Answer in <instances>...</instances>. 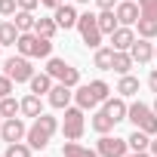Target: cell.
<instances>
[{"label": "cell", "mask_w": 157, "mask_h": 157, "mask_svg": "<svg viewBox=\"0 0 157 157\" xmlns=\"http://www.w3.org/2000/svg\"><path fill=\"white\" fill-rule=\"evenodd\" d=\"M16 49L22 56H28V59H49L52 56V40L49 37H40L37 31H25V34H19Z\"/></svg>", "instance_id": "1"}, {"label": "cell", "mask_w": 157, "mask_h": 157, "mask_svg": "<svg viewBox=\"0 0 157 157\" xmlns=\"http://www.w3.org/2000/svg\"><path fill=\"white\" fill-rule=\"evenodd\" d=\"M59 129V120L56 117H49V114H40V117H34V123L28 126V145L34 148V151H43L46 145H49V139H52V132Z\"/></svg>", "instance_id": "2"}, {"label": "cell", "mask_w": 157, "mask_h": 157, "mask_svg": "<svg viewBox=\"0 0 157 157\" xmlns=\"http://www.w3.org/2000/svg\"><path fill=\"white\" fill-rule=\"evenodd\" d=\"M108 93H111V86H108L105 80H90V83H83V86H77L74 99H77V105L86 111V108H99V105L108 99Z\"/></svg>", "instance_id": "3"}, {"label": "cell", "mask_w": 157, "mask_h": 157, "mask_svg": "<svg viewBox=\"0 0 157 157\" xmlns=\"http://www.w3.org/2000/svg\"><path fill=\"white\" fill-rule=\"evenodd\" d=\"M126 120H132V126L142 129V132H148V136L157 132V114H154V108H148L145 102H132L129 111H126Z\"/></svg>", "instance_id": "4"}, {"label": "cell", "mask_w": 157, "mask_h": 157, "mask_svg": "<svg viewBox=\"0 0 157 157\" xmlns=\"http://www.w3.org/2000/svg\"><path fill=\"white\" fill-rule=\"evenodd\" d=\"M46 74L52 77L56 83H65V86H71V90L80 83V71H77L74 65H68L65 59H52V56H49V62H46Z\"/></svg>", "instance_id": "5"}, {"label": "cell", "mask_w": 157, "mask_h": 157, "mask_svg": "<svg viewBox=\"0 0 157 157\" xmlns=\"http://www.w3.org/2000/svg\"><path fill=\"white\" fill-rule=\"evenodd\" d=\"M77 31H80V37H83V43L90 49H99L102 46V28H99V19L93 13H83L80 19H77Z\"/></svg>", "instance_id": "6"}, {"label": "cell", "mask_w": 157, "mask_h": 157, "mask_svg": "<svg viewBox=\"0 0 157 157\" xmlns=\"http://www.w3.org/2000/svg\"><path fill=\"white\" fill-rule=\"evenodd\" d=\"M62 132H65V139L68 142H77L83 136V108L77 105V108H65V123H62Z\"/></svg>", "instance_id": "7"}, {"label": "cell", "mask_w": 157, "mask_h": 157, "mask_svg": "<svg viewBox=\"0 0 157 157\" xmlns=\"http://www.w3.org/2000/svg\"><path fill=\"white\" fill-rule=\"evenodd\" d=\"M6 74L13 77L16 83H28L31 77H34V65H31V59L28 56H13V59H6Z\"/></svg>", "instance_id": "8"}, {"label": "cell", "mask_w": 157, "mask_h": 157, "mask_svg": "<svg viewBox=\"0 0 157 157\" xmlns=\"http://www.w3.org/2000/svg\"><path fill=\"white\" fill-rule=\"evenodd\" d=\"M96 151H99V157H126V151H129V142L126 139H117V136H102L99 139V145H96Z\"/></svg>", "instance_id": "9"}, {"label": "cell", "mask_w": 157, "mask_h": 157, "mask_svg": "<svg viewBox=\"0 0 157 157\" xmlns=\"http://www.w3.org/2000/svg\"><path fill=\"white\" fill-rule=\"evenodd\" d=\"M0 136H3L6 145H13V142H22V139L28 136V126L22 123V117H6V120H3V129H0Z\"/></svg>", "instance_id": "10"}, {"label": "cell", "mask_w": 157, "mask_h": 157, "mask_svg": "<svg viewBox=\"0 0 157 157\" xmlns=\"http://www.w3.org/2000/svg\"><path fill=\"white\" fill-rule=\"evenodd\" d=\"M129 56H132V62L148 65V62L154 59V43H151L148 37H136V43L129 46Z\"/></svg>", "instance_id": "11"}, {"label": "cell", "mask_w": 157, "mask_h": 157, "mask_svg": "<svg viewBox=\"0 0 157 157\" xmlns=\"http://www.w3.org/2000/svg\"><path fill=\"white\" fill-rule=\"evenodd\" d=\"M114 13H117V22H120V25H136V22L142 19V10L132 3V0H123V3H117Z\"/></svg>", "instance_id": "12"}, {"label": "cell", "mask_w": 157, "mask_h": 157, "mask_svg": "<svg viewBox=\"0 0 157 157\" xmlns=\"http://www.w3.org/2000/svg\"><path fill=\"white\" fill-rule=\"evenodd\" d=\"M136 43V31L129 28V25H120L114 34H111V46L114 49H120V52H129V46Z\"/></svg>", "instance_id": "13"}, {"label": "cell", "mask_w": 157, "mask_h": 157, "mask_svg": "<svg viewBox=\"0 0 157 157\" xmlns=\"http://www.w3.org/2000/svg\"><path fill=\"white\" fill-rule=\"evenodd\" d=\"M52 19H56V25L59 28H77V19H80V16H77V10L74 6H68V3H62L59 10H52Z\"/></svg>", "instance_id": "14"}, {"label": "cell", "mask_w": 157, "mask_h": 157, "mask_svg": "<svg viewBox=\"0 0 157 157\" xmlns=\"http://www.w3.org/2000/svg\"><path fill=\"white\" fill-rule=\"evenodd\" d=\"M71 86H65V83H56L52 90H49V105L52 108H68L71 105Z\"/></svg>", "instance_id": "15"}, {"label": "cell", "mask_w": 157, "mask_h": 157, "mask_svg": "<svg viewBox=\"0 0 157 157\" xmlns=\"http://www.w3.org/2000/svg\"><path fill=\"white\" fill-rule=\"evenodd\" d=\"M102 108L114 117V123H120V120H126V111H129V105L123 102V96H117V99H105L102 102Z\"/></svg>", "instance_id": "16"}, {"label": "cell", "mask_w": 157, "mask_h": 157, "mask_svg": "<svg viewBox=\"0 0 157 157\" xmlns=\"http://www.w3.org/2000/svg\"><path fill=\"white\" fill-rule=\"evenodd\" d=\"M96 19H99V28H102V34H108V37H111V34L120 28V22H117V13H114V10H102Z\"/></svg>", "instance_id": "17"}, {"label": "cell", "mask_w": 157, "mask_h": 157, "mask_svg": "<svg viewBox=\"0 0 157 157\" xmlns=\"http://www.w3.org/2000/svg\"><path fill=\"white\" fill-rule=\"evenodd\" d=\"M93 129H96L99 136L111 132V129H114V117H111L105 108H99V111H96V117H93Z\"/></svg>", "instance_id": "18"}, {"label": "cell", "mask_w": 157, "mask_h": 157, "mask_svg": "<svg viewBox=\"0 0 157 157\" xmlns=\"http://www.w3.org/2000/svg\"><path fill=\"white\" fill-rule=\"evenodd\" d=\"M132 65H136V62H132V56H129V52L114 49V65H111V71H117V74L123 77V74H129V71H132Z\"/></svg>", "instance_id": "19"}, {"label": "cell", "mask_w": 157, "mask_h": 157, "mask_svg": "<svg viewBox=\"0 0 157 157\" xmlns=\"http://www.w3.org/2000/svg\"><path fill=\"white\" fill-rule=\"evenodd\" d=\"M22 114L25 117H40L43 114V105H40V96L37 93H31V96L22 99Z\"/></svg>", "instance_id": "20"}, {"label": "cell", "mask_w": 157, "mask_h": 157, "mask_svg": "<svg viewBox=\"0 0 157 157\" xmlns=\"http://www.w3.org/2000/svg\"><path fill=\"white\" fill-rule=\"evenodd\" d=\"M28 83H31V93H37V96H43V93H49V90L56 86V83H52V77H49L46 71H43V74H34Z\"/></svg>", "instance_id": "21"}, {"label": "cell", "mask_w": 157, "mask_h": 157, "mask_svg": "<svg viewBox=\"0 0 157 157\" xmlns=\"http://www.w3.org/2000/svg\"><path fill=\"white\" fill-rule=\"evenodd\" d=\"M111 65H114V46H99L96 49V68L111 71Z\"/></svg>", "instance_id": "22"}, {"label": "cell", "mask_w": 157, "mask_h": 157, "mask_svg": "<svg viewBox=\"0 0 157 157\" xmlns=\"http://www.w3.org/2000/svg\"><path fill=\"white\" fill-rule=\"evenodd\" d=\"M19 28H16V22H3L0 25V43L3 46H16V40H19Z\"/></svg>", "instance_id": "23"}, {"label": "cell", "mask_w": 157, "mask_h": 157, "mask_svg": "<svg viewBox=\"0 0 157 157\" xmlns=\"http://www.w3.org/2000/svg\"><path fill=\"white\" fill-rule=\"evenodd\" d=\"M117 93H120L123 99L136 96V93H139V80H136L132 74H123V77H120V83H117Z\"/></svg>", "instance_id": "24"}, {"label": "cell", "mask_w": 157, "mask_h": 157, "mask_svg": "<svg viewBox=\"0 0 157 157\" xmlns=\"http://www.w3.org/2000/svg\"><path fill=\"white\" fill-rule=\"evenodd\" d=\"M65 157H99V151L93 148H83V145H77V142H65Z\"/></svg>", "instance_id": "25"}, {"label": "cell", "mask_w": 157, "mask_h": 157, "mask_svg": "<svg viewBox=\"0 0 157 157\" xmlns=\"http://www.w3.org/2000/svg\"><path fill=\"white\" fill-rule=\"evenodd\" d=\"M34 25H37V19H34V13L31 10H19L16 13V28L25 34V31H34Z\"/></svg>", "instance_id": "26"}, {"label": "cell", "mask_w": 157, "mask_h": 157, "mask_svg": "<svg viewBox=\"0 0 157 157\" xmlns=\"http://www.w3.org/2000/svg\"><path fill=\"white\" fill-rule=\"evenodd\" d=\"M126 142H129V148H132V151H148V148H151V136H148V132H142V129H136Z\"/></svg>", "instance_id": "27"}, {"label": "cell", "mask_w": 157, "mask_h": 157, "mask_svg": "<svg viewBox=\"0 0 157 157\" xmlns=\"http://www.w3.org/2000/svg\"><path fill=\"white\" fill-rule=\"evenodd\" d=\"M34 31L40 34V37H56V31H59V25H56V19H37V25H34Z\"/></svg>", "instance_id": "28"}, {"label": "cell", "mask_w": 157, "mask_h": 157, "mask_svg": "<svg viewBox=\"0 0 157 157\" xmlns=\"http://www.w3.org/2000/svg\"><path fill=\"white\" fill-rule=\"evenodd\" d=\"M0 114H3V117H16V114H22V102H16L13 96L0 99Z\"/></svg>", "instance_id": "29"}, {"label": "cell", "mask_w": 157, "mask_h": 157, "mask_svg": "<svg viewBox=\"0 0 157 157\" xmlns=\"http://www.w3.org/2000/svg\"><path fill=\"white\" fill-rule=\"evenodd\" d=\"M136 25H139V37H148V40L157 37V19H139Z\"/></svg>", "instance_id": "30"}, {"label": "cell", "mask_w": 157, "mask_h": 157, "mask_svg": "<svg viewBox=\"0 0 157 157\" xmlns=\"http://www.w3.org/2000/svg\"><path fill=\"white\" fill-rule=\"evenodd\" d=\"M31 151H34L31 145H22V142H13V145L6 148V154H3V157H31Z\"/></svg>", "instance_id": "31"}, {"label": "cell", "mask_w": 157, "mask_h": 157, "mask_svg": "<svg viewBox=\"0 0 157 157\" xmlns=\"http://www.w3.org/2000/svg\"><path fill=\"white\" fill-rule=\"evenodd\" d=\"M142 19H157V0H139Z\"/></svg>", "instance_id": "32"}, {"label": "cell", "mask_w": 157, "mask_h": 157, "mask_svg": "<svg viewBox=\"0 0 157 157\" xmlns=\"http://www.w3.org/2000/svg\"><path fill=\"white\" fill-rule=\"evenodd\" d=\"M19 13V0H0V16H16Z\"/></svg>", "instance_id": "33"}, {"label": "cell", "mask_w": 157, "mask_h": 157, "mask_svg": "<svg viewBox=\"0 0 157 157\" xmlns=\"http://www.w3.org/2000/svg\"><path fill=\"white\" fill-rule=\"evenodd\" d=\"M13 93V77L10 74H0V99H6Z\"/></svg>", "instance_id": "34"}, {"label": "cell", "mask_w": 157, "mask_h": 157, "mask_svg": "<svg viewBox=\"0 0 157 157\" xmlns=\"http://www.w3.org/2000/svg\"><path fill=\"white\" fill-rule=\"evenodd\" d=\"M37 6H40V0H19V10H31L34 13Z\"/></svg>", "instance_id": "35"}, {"label": "cell", "mask_w": 157, "mask_h": 157, "mask_svg": "<svg viewBox=\"0 0 157 157\" xmlns=\"http://www.w3.org/2000/svg\"><path fill=\"white\" fill-rule=\"evenodd\" d=\"M148 86H151V93H157V71H151V77H148Z\"/></svg>", "instance_id": "36"}, {"label": "cell", "mask_w": 157, "mask_h": 157, "mask_svg": "<svg viewBox=\"0 0 157 157\" xmlns=\"http://www.w3.org/2000/svg\"><path fill=\"white\" fill-rule=\"evenodd\" d=\"M40 3L49 6V10H59V6H62V0H40Z\"/></svg>", "instance_id": "37"}, {"label": "cell", "mask_w": 157, "mask_h": 157, "mask_svg": "<svg viewBox=\"0 0 157 157\" xmlns=\"http://www.w3.org/2000/svg\"><path fill=\"white\" fill-rule=\"evenodd\" d=\"M96 3H99L102 10H114V0H96Z\"/></svg>", "instance_id": "38"}, {"label": "cell", "mask_w": 157, "mask_h": 157, "mask_svg": "<svg viewBox=\"0 0 157 157\" xmlns=\"http://www.w3.org/2000/svg\"><path fill=\"white\" fill-rule=\"evenodd\" d=\"M126 157H151L148 151H132V154H126Z\"/></svg>", "instance_id": "39"}, {"label": "cell", "mask_w": 157, "mask_h": 157, "mask_svg": "<svg viewBox=\"0 0 157 157\" xmlns=\"http://www.w3.org/2000/svg\"><path fill=\"white\" fill-rule=\"evenodd\" d=\"M148 151H151V154L157 157V139H151V148H148Z\"/></svg>", "instance_id": "40"}, {"label": "cell", "mask_w": 157, "mask_h": 157, "mask_svg": "<svg viewBox=\"0 0 157 157\" xmlns=\"http://www.w3.org/2000/svg\"><path fill=\"white\" fill-rule=\"evenodd\" d=\"M3 120H6V117H3V114H0V129H3Z\"/></svg>", "instance_id": "41"}, {"label": "cell", "mask_w": 157, "mask_h": 157, "mask_svg": "<svg viewBox=\"0 0 157 157\" xmlns=\"http://www.w3.org/2000/svg\"><path fill=\"white\" fill-rule=\"evenodd\" d=\"M151 108H154V114H157V99H154V105H151Z\"/></svg>", "instance_id": "42"}, {"label": "cell", "mask_w": 157, "mask_h": 157, "mask_svg": "<svg viewBox=\"0 0 157 157\" xmlns=\"http://www.w3.org/2000/svg\"><path fill=\"white\" fill-rule=\"evenodd\" d=\"M77 3H90V0H77Z\"/></svg>", "instance_id": "43"}, {"label": "cell", "mask_w": 157, "mask_h": 157, "mask_svg": "<svg viewBox=\"0 0 157 157\" xmlns=\"http://www.w3.org/2000/svg\"><path fill=\"white\" fill-rule=\"evenodd\" d=\"M154 59H157V46H154Z\"/></svg>", "instance_id": "44"}, {"label": "cell", "mask_w": 157, "mask_h": 157, "mask_svg": "<svg viewBox=\"0 0 157 157\" xmlns=\"http://www.w3.org/2000/svg\"><path fill=\"white\" fill-rule=\"evenodd\" d=\"M0 49H3V43H0Z\"/></svg>", "instance_id": "45"}, {"label": "cell", "mask_w": 157, "mask_h": 157, "mask_svg": "<svg viewBox=\"0 0 157 157\" xmlns=\"http://www.w3.org/2000/svg\"><path fill=\"white\" fill-rule=\"evenodd\" d=\"M0 157H3V154H0Z\"/></svg>", "instance_id": "46"}]
</instances>
